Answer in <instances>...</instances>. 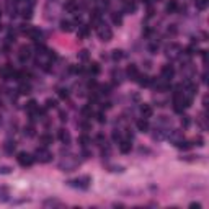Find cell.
<instances>
[{
	"mask_svg": "<svg viewBox=\"0 0 209 209\" xmlns=\"http://www.w3.org/2000/svg\"><path fill=\"white\" fill-rule=\"evenodd\" d=\"M97 33H98V38L101 41H111L113 39V31H111V28L106 26V25H100L97 28Z\"/></svg>",
	"mask_w": 209,
	"mask_h": 209,
	"instance_id": "obj_4",
	"label": "cell"
},
{
	"mask_svg": "<svg viewBox=\"0 0 209 209\" xmlns=\"http://www.w3.org/2000/svg\"><path fill=\"white\" fill-rule=\"evenodd\" d=\"M49 108H56V100H47L46 101V110H49Z\"/></svg>",
	"mask_w": 209,
	"mask_h": 209,
	"instance_id": "obj_39",
	"label": "cell"
},
{
	"mask_svg": "<svg viewBox=\"0 0 209 209\" xmlns=\"http://www.w3.org/2000/svg\"><path fill=\"white\" fill-rule=\"evenodd\" d=\"M170 139H172V142L177 145L180 141H183V134L180 131H172V132H170Z\"/></svg>",
	"mask_w": 209,
	"mask_h": 209,
	"instance_id": "obj_13",
	"label": "cell"
},
{
	"mask_svg": "<svg viewBox=\"0 0 209 209\" xmlns=\"http://www.w3.org/2000/svg\"><path fill=\"white\" fill-rule=\"evenodd\" d=\"M31 15H33L31 8H25V10H23V16H25V18H28V20H30V18H31Z\"/></svg>",
	"mask_w": 209,
	"mask_h": 209,
	"instance_id": "obj_40",
	"label": "cell"
},
{
	"mask_svg": "<svg viewBox=\"0 0 209 209\" xmlns=\"http://www.w3.org/2000/svg\"><path fill=\"white\" fill-rule=\"evenodd\" d=\"M8 196H10L8 188H7V186H0V201H2V203L8 201Z\"/></svg>",
	"mask_w": 209,
	"mask_h": 209,
	"instance_id": "obj_19",
	"label": "cell"
},
{
	"mask_svg": "<svg viewBox=\"0 0 209 209\" xmlns=\"http://www.w3.org/2000/svg\"><path fill=\"white\" fill-rule=\"evenodd\" d=\"M42 206L44 207H59V206H62V203L57 201V199H46V201L42 203Z\"/></svg>",
	"mask_w": 209,
	"mask_h": 209,
	"instance_id": "obj_17",
	"label": "cell"
},
{
	"mask_svg": "<svg viewBox=\"0 0 209 209\" xmlns=\"http://www.w3.org/2000/svg\"><path fill=\"white\" fill-rule=\"evenodd\" d=\"M28 3H30V5H33V3H35V0H28Z\"/></svg>",
	"mask_w": 209,
	"mask_h": 209,
	"instance_id": "obj_45",
	"label": "cell"
},
{
	"mask_svg": "<svg viewBox=\"0 0 209 209\" xmlns=\"http://www.w3.org/2000/svg\"><path fill=\"white\" fill-rule=\"evenodd\" d=\"M111 57L115 59V61H119V59L124 57V54H123L121 49H115V51H113V54H111Z\"/></svg>",
	"mask_w": 209,
	"mask_h": 209,
	"instance_id": "obj_25",
	"label": "cell"
},
{
	"mask_svg": "<svg viewBox=\"0 0 209 209\" xmlns=\"http://www.w3.org/2000/svg\"><path fill=\"white\" fill-rule=\"evenodd\" d=\"M13 72H15V70H13L10 65H5V67L0 69V77H2L3 80H8L10 77H13Z\"/></svg>",
	"mask_w": 209,
	"mask_h": 209,
	"instance_id": "obj_8",
	"label": "cell"
},
{
	"mask_svg": "<svg viewBox=\"0 0 209 209\" xmlns=\"http://www.w3.org/2000/svg\"><path fill=\"white\" fill-rule=\"evenodd\" d=\"M23 134H25V136H28V137L35 136V127H33L31 124H30V126H26L25 129H23Z\"/></svg>",
	"mask_w": 209,
	"mask_h": 209,
	"instance_id": "obj_26",
	"label": "cell"
},
{
	"mask_svg": "<svg viewBox=\"0 0 209 209\" xmlns=\"http://www.w3.org/2000/svg\"><path fill=\"white\" fill-rule=\"evenodd\" d=\"M97 121L98 123H105V121H106V116H105L103 113H98V115H97Z\"/></svg>",
	"mask_w": 209,
	"mask_h": 209,
	"instance_id": "obj_41",
	"label": "cell"
},
{
	"mask_svg": "<svg viewBox=\"0 0 209 209\" xmlns=\"http://www.w3.org/2000/svg\"><path fill=\"white\" fill-rule=\"evenodd\" d=\"M178 10V3H177V0H170V2L167 3V12L168 13H175Z\"/></svg>",
	"mask_w": 209,
	"mask_h": 209,
	"instance_id": "obj_20",
	"label": "cell"
},
{
	"mask_svg": "<svg viewBox=\"0 0 209 209\" xmlns=\"http://www.w3.org/2000/svg\"><path fill=\"white\" fill-rule=\"evenodd\" d=\"M193 145H199V147H201V145H204V141H203V137H194V139H193Z\"/></svg>",
	"mask_w": 209,
	"mask_h": 209,
	"instance_id": "obj_37",
	"label": "cell"
},
{
	"mask_svg": "<svg viewBox=\"0 0 209 209\" xmlns=\"http://www.w3.org/2000/svg\"><path fill=\"white\" fill-rule=\"evenodd\" d=\"M30 57H31V49H30V47H26V46H23L20 49V61H21V62H25V61H28Z\"/></svg>",
	"mask_w": 209,
	"mask_h": 209,
	"instance_id": "obj_11",
	"label": "cell"
},
{
	"mask_svg": "<svg viewBox=\"0 0 209 209\" xmlns=\"http://www.w3.org/2000/svg\"><path fill=\"white\" fill-rule=\"evenodd\" d=\"M136 82L141 85V87H147V85H150V77L149 75H141L139 74V77L136 79Z\"/></svg>",
	"mask_w": 209,
	"mask_h": 209,
	"instance_id": "obj_14",
	"label": "cell"
},
{
	"mask_svg": "<svg viewBox=\"0 0 209 209\" xmlns=\"http://www.w3.org/2000/svg\"><path fill=\"white\" fill-rule=\"evenodd\" d=\"M64 8H65L67 12L74 13V12L79 8V5H77V2H75V0H67V2H65V5H64Z\"/></svg>",
	"mask_w": 209,
	"mask_h": 209,
	"instance_id": "obj_16",
	"label": "cell"
},
{
	"mask_svg": "<svg viewBox=\"0 0 209 209\" xmlns=\"http://www.w3.org/2000/svg\"><path fill=\"white\" fill-rule=\"evenodd\" d=\"M90 35V28L88 26H80V30H79V38H87Z\"/></svg>",
	"mask_w": 209,
	"mask_h": 209,
	"instance_id": "obj_24",
	"label": "cell"
},
{
	"mask_svg": "<svg viewBox=\"0 0 209 209\" xmlns=\"http://www.w3.org/2000/svg\"><path fill=\"white\" fill-rule=\"evenodd\" d=\"M82 115H83L85 118H92V115H93L92 108H90V106H85L83 110H82Z\"/></svg>",
	"mask_w": 209,
	"mask_h": 209,
	"instance_id": "obj_32",
	"label": "cell"
},
{
	"mask_svg": "<svg viewBox=\"0 0 209 209\" xmlns=\"http://www.w3.org/2000/svg\"><path fill=\"white\" fill-rule=\"evenodd\" d=\"M79 142L85 147V145H88V144H90V137L83 134V136H80V137H79Z\"/></svg>",
	"mask_w": 209,
	"mask_h": 209,
	"instance_id": "obj_30",
	"label": "cell"
},
{
	"mask_svg": "<svg viewBox=\"0 0 209 209\" xmlns=\"http://www.w3.org/2000/svg\"><path fill=\"white\" fill-rule=\"evenodd\" d=\"M59 97L62 98V100H67L69 98V90L67 88H61L59 90Z\"/></svg>",
	"mask_w": 209,
	"mask_h": 209,
	"instance_id": "obj_34",
	"label": "cell"
},
{
	"mask_svg": "<svg viewBox=\"0 0 209 209\" xmlns=\"http://www.w3.org/2000/svg\"><path fill=\"white\" fill-rule=\"evenodd\" d=\"M162 79H165V80H170V79H173V75H175V69H173V65H163L162 67Z\"/></svg>",
	"mask_w": 209,
	"mask_h": 209,
	"instance_id": "obj_5",
	"label": "cell"
},
{
	"mask_svg": "<svg viewBox=\"0 0 209 209\" xmlns=\"http://www.w3.org/2000/svg\"><path fill=\"white\" fill-rule=\"evenodd\" d=\"M3 149H5L7 154H13V150H15V142L12 141H7L5 144H3Z\"/></svg>",
	"mask_w": 209,
	"mask_h": 209,
	"instance_id": "obj_23",
	"label": "cell"
},
{
	"mask_svg": "<svg viewBox=\"0 0 209 209\" xmlns=\"http://www.w3.org/2000/svg\"><path fill=\"white\" fill-rule=\"evenodd\" d=\"M207 2L209 0H196V7L199 8V10H204V8L207 7Z\"/></svg>",
	"mask_w": 209,
	"mask_h": 209,
	"instance_id": "obj_29",
	"label": "cell"
},
{
	"mask_svg": "<svg viewBox=\"0 0 209 209\" xmlns=\"http://www.w3.org/2000/svg\"><path fill=\"white\" fill-rule=\"evenodd\" d=\"M126 75L129 77L131 80H136L137 77H139V70H137V65L136 64H129L126 69Z\"/></svg>",
	"mask_w": 209,
	"mask_h": 209,
	"instance_id": "obj_6",
	"label": "cell"
},
{
	"mask_svg": "<svg viewBox=\"0 0 209 209\" xmlns=\"http://www.w3.org/2000/svg\"><path fill=\"white\" fill-rule=\"evenodd\" d=\"M182 124H183L185 127H188L189 124H191V119H189V116H183V118H182Z\"/></svg>",
	"mask_w": 209,
	"mask_h": 209,
	"instance_id": "obj_38",
	"label": "cell"
},
{
	"mask_svg": "<svg viewBox=\"0 0 209 209\" xmlns=\"http://www.w3.org/2000/svg\"><path fill=\"white\" fill-rule=\"evenodd\" d=\"M18 163L21 165V167H31L33 163H35V155L28 154V152H20L16 157Z\"/></svg>",
	"mask_w": 209,
	"mask_h": 209,
	"instance_id": "obj_3",
	"label": "cell"
},
{
	"mask_svg": "<svg viewBox=\"0 0 209 209\" xmlns=\"http://www.w3.org/2000/svg\"><path fill=\"white\" fill-rule=\"evenodd\" d=\"M113 139H115V141H121V134H119V132H113Z\"/></svg>",
	"mask_w": 209,
	"mask_h": 209,
	"instance_id": "obj_42",
	"label": "cell"
},
{
	"mask_svg": "<svg viewBox=\"0 0 209 209\" xmlns=\"http://www.w3.org/2000/svg\"><path fill=\"white\" fill-rule=\"evenodd\" d=\"M113 23H115V25H121V23H123V16L119 15V13H118V15H116V13L113 15Z\"/></svg>",
	"mask_w": 209,
	"mask_h": 209,
	"instance_id": "obj_35",
	"label": "cell"
},
{
	"mask_svg": "<svg viewBox=\"0 0 209 209\" xmlns=\"http://www.w3.org/2000/svg\"><path fill=\"white\" fill-rule=\"evenodd\" d=\"M39 142L42 147H47L49 144H52V136L51 134H41L39 136Z\"/></svg>",
	"mask_w": 209,
	"mask_h": 209,
	"instance_id": "obj_15",
	"label": "cell"
},
{
	"mask_svg": "<svg viewBox=\"0 0 209 209\" xmlns=\"http://www.w3.org/2000/svg\"><path fill=\"white\" fill-rule=\"evenodd\" d=\"M136 126H137V131H141V132H147V131H149V121H147L145 118H142V119L137 121Z\"/></svg>",
	"mask_w": 209,
	"mask_h": 209,
	"instance_id": "obj_12",
	"label": "cell"
},
{
	"mask_svg": "<svg viewBox=\"0 0 209 209\" xmlns=\"http://www.w3.org/2000/svg\"><path fill=\"white\" fill-rule=\"evenodd\" d=\"M79 59H82V61H87V59H88V51H87V49L80 51V52H79Z\"/></svg>",
	"mask_w": 209,
	"mask_h": 209,
	"instance_id": "obj_36",
	"label": "cell"
},
{
	"mask_svg": "<svg viewBox=\"0 0 209 209\" xmlns=\"http://www.w3.org/2000/svg\"><path fill=\"white\" fill-rule=\"evenodd\" d=\"M30 90H31V87H30L28 83H21V85H20V93H21V95L30 93Z\"/></svg>",
	"mask_w": 209,
	"mask_h": 209,
	"instance_id": "obj_28",
	"label": "cell"
},
{
	"mask_svg": "<svg viewBox=\"0 0 209 209\" xmlns=\"http://www.w3.org/2000/svg\"><path fill=\"white\" fill-rule=\"evenodd\" d=\"M90 74H93V75L100 74V65H98L97 62H92V64H90Z\"/></svg>",
	"mask_w": 209,
	"mask_h": 209,
	"instance_id": "obj_27",
	"label": "cell"
},
{
	"mask_svg": "<svg viewBox=\"0 0 209 209\" xmlns=\"http://www.w3.org/2000/svg\"><path fill=\"white\" fill-rule=\"evenodd\" d=\"M35 160H38V162H41V163H47L52 160V154L46 147L41 145V147H38L36 152H35Z\"/></svg>",
	"mask_w": 209,
	"mask_h": 209,
	"instance_id": "obj_1",
	"label": "cell"
},
{
	"mask_svg": "<svg viewBox=\"0 0 209 209\" xmlns=\"http://www.w3.org/2000/svg\"><path fill=\"white\" fill-rule=\"evenodd\" d=\"M0 15H2V13H0Z\"/></svg>",
	"mask_w": 209,
	"mask_h": 209,
	"instance_id": "obj_46",
	"label": "cell"
},
{
	"mask_svg": "<svg viewBox=\"0 0 209 209\" xmlns=\"http://www.w3.org/2000/svg\"><path fill=\"white\" fill-rule=\"evenodd\" d=\"M92 183V178L90 177H82V178H75V180H69L67 185L72 188H80V189H87Z\"/></svg>",
	"mask_w": 209,
	"mask_h": 209,
	"instance_id": "obj_2",
	"label": "cell"
},
{
	"mask_svg": "<svg viewBox=\"0 0 209 209\" xmlns=\"http://www.w3.org/2000/svg\"><path fill=\"white\" fill-rule=\"evenodd\" d=\"M189 206H191V207H201V204H199V203H191Z\"/></svg>",
	"mask_w": 209,
	"mask_h": 209,
	"instance_id": "obj_44",
	"label": "cell"
},
{
	"mask_svg": "<svg viewBox=\"0 0 209 209\" xmlns=\"http://www.w3.org/2000/svg\"><path fill=\"white\" fill-rule=\"evenodd\" d=\"M26 35H28V38H31L33 41H39L41 39V36H42V33L38 30V28H33V26H30V30L26 31Z\"/></svg>",
	"mask_w": 209,
	"mask_h": 209,
	"instance_id": "obj_7",
	"label": "cell"
},
{
	"mask_svg": "<svg viewBox=\"0 0 209 209\" xmlns=\"http://www.w3.org/2000/svg\"><path fill=\"white\" fill-rule=\"evenodd\" d=\"M141 113H142V116L147 119V118H152V115H154V110H152V106H150L149 103H144V105L141 106Z\"/></svg>",
	"mask_w": 209,
	"mask_h": 209,
	"instance_id": "obj_9",
	"label": "cell"
},
{
	"mask_svg": "<svg viewBox=\"0 0 209 209\" xmlns=\"http://www.w3.org/2000/svg\"><path fill=\"white\" fill-rule=\"evenodd\" d=\"M36 110H38V103L35 101V100H31V101L26 103V111L28 113H31V115H33V113H36Z\"/></svg>",
	"mask_w": 209,
	"mask_h": 209,
	"instance_id": "obj_22",
	"label": "cell"
},
{
	"mask_svg": "<svg viewBox=\"0 0 209 209\" xmlns=\"http://www.w3.org/2000/svg\"><path fill=\"white\" fill-rule=\"evenodd\" d=\"M59 139L62 141L64 144H69V142H70V134H69V131L59 129Z\"/></svg>",
	"mask_w": 209,
	"mask_h": 209,
	"instance_id": "obj_18",
	"label": "cell"
},
{
	"mask_svg": "<svg viewBox=\"0 0 209 209\" xmlns=\"http://www.w3.org/2000/svg\"><path fill=\"white\" fill-rule=\"evenodd\" d=\"M134 12H136V3L132 2L126 3V13H134Z\"/></svg>",
	"mask_w": 209,
	"mask_h": 209,
	"instance_id": "obj_33",
	"label": "cell"
},
{
	"mask_svg": "<svg viewBox=\"0 0 209 209\" xmlns=\"http://www.w3.org/2000/svg\"><path fill=\"white\" fill-rule=\"evenodd\" d=\"M157 49H159V46H157V44H150L149 46V51L150 52H157Z\"/></svg>",
	"mask_w": 209,
	"mask_h": 209,
	"instance_id": "obj_43",
	"label": "cell"
},
{
	"mask_svg": "<svg viewBox=\"0 0 209 209\" xmlns=\"http://www.w3.org/2000/svg\"><path fill=\"white\" fill-rule=\"evenodd\" d=\"M12 173V168L8 165H0V175H8Z\"/></svg>",
	"mask_w": 209,
	"mask_h": 209,
	"instance_id": "obj_31",
	"label": "cell"
},
{
	"mask_svg": "<svg viewBox=\"0 0 209 209\" xmlns=\"http://www.w3.org/2000/svg\"><path fill=\"white\" fill-rule=\"evenodd\" d=\"M131 149H132L131 141H121L119 142V152H121V154H129Z\"/></svg>",
	"mask_w": 209,
	"mask_h": 209,
	"instance_id": "obj_10",
	"label": "cell"
},
{
	"mask_svg": "<svg viewBox=\"0 0 209 209\" xmlns=\"http://www.w3.org/2000/svg\"><path fill=\"white\" fill-rule=\"evenodd\" d=\"M61 30L65 31V33H70V31L74 30V26H72V23H70V21L62 20V21H61Z\"/></svg>",
	"mask_w": 209,
	"mask_h": 209,
	"instance_id": "obj_21",
	"label": "cell"
}]
</instances>
